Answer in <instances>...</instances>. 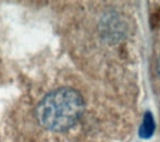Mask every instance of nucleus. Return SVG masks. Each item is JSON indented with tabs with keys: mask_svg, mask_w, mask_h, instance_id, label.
Returning a JSON list of instances; mask_svg holds the SVG:
<instances>
[{
	"mask_svg": "<svg viewBox=\"0 0 160 142\" xmlns=\"http://www.w3.org/2000/svg\"><path fill=\"white\" fill-rule=\"evenodd\" d=\"M84 110V101L78 91L61 87L48 93L36 108L37 120L45 129L63 131L73 127Z\"/></svg>",
	"mask_w": 160,
	"mask_h": 142,
	"instance_id": "f257e3e1",
	"label": "nucleus"
},
{
	"mask_svg": "<svg viewBox=\"0 0 160 142\" xmlns=\"http://www.w3.org/2000/svg\"><path fill=\"white\" fill-rule=\"evenodd\" d=\"M155 131V121L152 118V115L150 113H146L144 116L143 123L141 125V129H139V136L144 139H147L152 136Z\"/></svg>",
	"mask_w": 160,
	"mask_h": 142,
	"instance_id": "f03ea898",
	"label": "nucleus"
},
{
	"mask_svg": "<svg viewBox=\"0 0 160 142\" xmlns=\"http://www.w3.org/2000/svg\"><path fill=\"white\" fill-rule=\"evenodd\" d=\"M158 72H159V76H160V58H159V61H158Z\"/></svg>",
	"mask_w": 160,
	"mask_h": 142,
	"instance_id": "7ed1b4c3",
	"label": "nucleus"
}]
</instances>
